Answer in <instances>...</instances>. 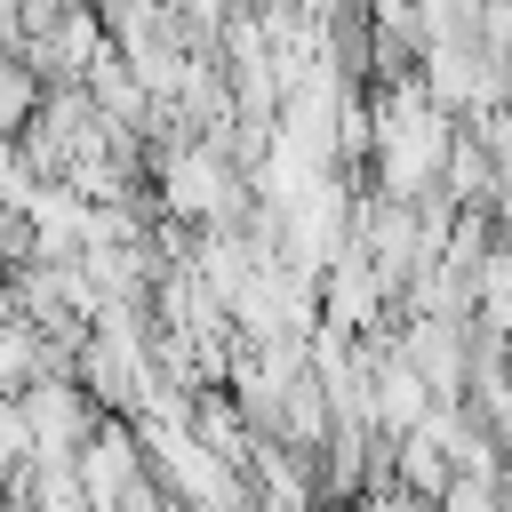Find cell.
<instances>
[{
	"label": "cell",
	"instance_id": "obj_1",
	"mask_svg": "<svg viewBox=\"0 0 512 512\" xmlns=\"http://www.w3.org/2000/svg\"><path fill=\"white\" fill-rule=\"evenodd\" d=\"M48 104V80L24 64V56H8L0 48V144H16L24 128H32V112Z\"/></svg>",
	"mask_w": 512,
	"mask_h": 512
}]
</instances>
